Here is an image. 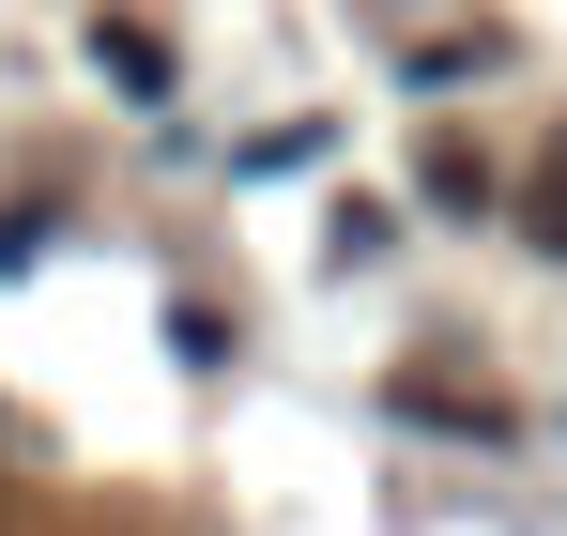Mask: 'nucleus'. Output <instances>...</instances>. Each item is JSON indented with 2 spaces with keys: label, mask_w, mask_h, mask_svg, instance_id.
<instances>
[{
  "label": "nucleus",
  "mask_w": 567,
  "mask_h": 536,
  "mask_svg": "<svg viewBox=\"0 0 567 536\" xmlns=\"http://www.w3.org/2000/svg\"><path fill=\"white\" fill-rule=\"evenodd\" d=\"M522 215H537V246H567V154H553V184H537Z\"/></svg>",
  "instance_id": "f03ea898"
},
{
  "label": "nucleus",
  "mask_w": 567,
  "mask_h": 536,
  "mask_svg": "<svg viewBox=\"0 0 567 536\" xmlns=\"http://www.w3.org/2000/svg\"><path fill=\"white\" fill-rule=\"evenodd\" d=\"M93 62H107V78H123V92H138V107H154V92H169V47H154V31H138V16H107V31H93Z\"/></svg>",
  "instance_id": "f257e3e1"
}]
</instances>
